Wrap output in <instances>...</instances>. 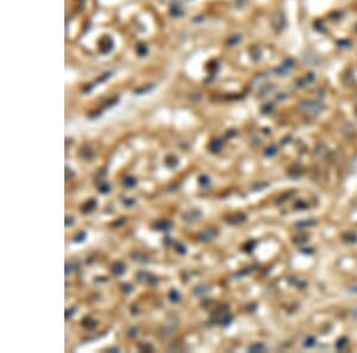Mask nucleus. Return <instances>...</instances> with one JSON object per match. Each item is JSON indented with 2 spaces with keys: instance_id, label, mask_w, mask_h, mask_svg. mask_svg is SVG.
<instances>
[{
  "instance_id": "nucleus-1",
  "label": "nucleus",
  "mask_w": 357,
  "mask_h": 353,
  "mask_svg": "<svg viewBox=\"0 0 357 353\" xmlns=\"http://www.w3.org/2000/svg\"><path fill=\"white\" fill-rule=\"evenodd\" d=\"M300 109H302L304 112L306 113H311V114H318L320 111H322V106L317 102H313V101H307V102H304L301 103L300 106Z\"/></svg>"
},
{
  "instance_id": "nucleus-2",
  "label": "nucleus",
  "mask_w": 357,
  "mask_h": 353,
  "mask_svg": "<svg viewBox=\"0 0 357 353\" xmlns=\"http://www.w3.org/2000/svg\"><path fill=\"white\" fill-rule=\"evenodd\" d=\"M270 22H271V25H273L274 29L281 30L283 28V25H285V17H283V14L281 12H275L271 16Z\"/></svg>"
},
{
  "instance_id": "nucleus-3",
  "label": "nucleus",
  "mask_w": 357,
  "mask_h": 353,
  "mask_svg": "<svg viewBox=\"0 0 357 353\" xmlns=\"http://www.w3.org/2000/svg\"><path fill=\"white\" fill-rule=\"evenodd\" d=\"M138 280L142 283H147V284H154L156 282L154 276H151V275H149L148 272H144V271H141L138 274Z\"/></svg>"
},
{
  "instance_id": "nucleus-4",
  "label": "nucleus",
  "mask_w": 357,
  "mask_h": 353,
  "mask_svg": "<svg viewBox=\"0 0 357 353\" xmlns=\"http://www.w3.org/2000/svg\"><path fill=\"white\" fill-rule=\"evenodd\" d=\"M155 227L160 231H169L171 228V223L165 220V219H162V220H159L156 224H155Z\"/></svg>"
},
{
  "instance_id": "nucleus-5",
  "label": "nucleus",
  "mask_w": 357,
  "mask_h": 353,
  "mask_svg": "<svg viewBox=\"0 0 357 353\" xmlns=\"http://www.w3.org/2000/svg\"><path fill=\"white\" fill-rule=\"evenodd\" d=\"M125 270H126V266H125L124 264H122V263H117V264H114V266L112 268V272H113L114 275H117V276L123 275V274L125 272Z\"/></svg>"
},
{
  "instance_id": "nucleus-6",
  "label": "nucleus",
  "mask_w": 357,
  "mask_h": 353,
  "mask_svg": "<svg viewBox=\"0 0 357 353\" xmlns=\"http://www.w3.org/2000/svg\"><path fill=\"white\" fill-rule=\"evenodd\" d=\"M95 207H97V201H95V200H88V202H86L85 206L82 207V212H83V213H89V212H92Z\"/></svg>"
},
{
  "instance_id": "nucleus-7",
  "label": "nucleus",
  "mask_w": 357,
  "mask_h": 353,
  "mask_svg": "<svg viewBox=\"0 0 357 353\" xmlns=\"http://www.w3.org/2000/svg\"><path fill=\"white\" fill-rule=\"evenodd\" d=\"M177 164H179V160H177L176 157H174V156H169V157H167V160H165V165H167L169 169H174V168H176Z\"/></svg>"
},
{
  "instance_id": "nucleus-8",
  "label": "nucleus",
  "mask_w": 357,
  "mask_h": 353,
  "mask_svg": "<svg viewBox=\"0 0 357 353\" xmlns=\"http://www.w3.org/2000/svg\"><path fill=\"white\" fill-rule=\"evenodd\" d=\"M180 298H181V296H180L179 291H176V290H171V291L169 292V300H170L173 303H177V302L180 301Z\"/></svg>"
},
{
  "instance_id": "nucleus-9",
  "label": "nucleus",
  "mask_w": 357,
  "mask_h": 353,
  "mask_svg": "<svg viewBox=\"0 0 357 353\" xmlns=\"http://www.w3.org/2000/svg\"><path fill=\"white\" fill-rule=\"evenodd\" d=\"M265 350V346L263 344H254L249 347L250 352H263Z\"/></svg>"
},
{
  "instance_id": "nucleus-10",
  "label": "nucleus",
  "mask_w": 357,
  "mask_h": 353,
  "mask_svg": "<svg viewBox=\"0 0 357 353\" xmlns=\"http://www.w3.org/2000/svg\"><path fill=\"white\" fill-rule=\"evenodd\" d=\"M136 183H137L136 178H133V177H131V176L126 177V178L124 180V184H125V187H128V188H132V187H135V186H136Z\"/></svg>"
},
{
  "instance_id": "nucleus-11",
  "label": "nucleus",
  "mask_w": 357,
  "mask_h": 353,
  "mask_svg": "<svg viewBox=\"0 0 357 353\" xmlns=\"http://www.w3.org/2000/svg\"><path fill=\"white\" fill-rule=\"evenodd\" d=\"M222 148V142H219V140H216V142H213L212 143V145H211V150L212 151H214V152H217V151H219V149Z\"/></svg>"
},
{
  "instance_id": "nucleus-12",
  "label": "nucleus",
  "mask_w": 357,
  "mask_h": 353,
  "mask_svg": "<svg viewBox=\"0 0 357 353\" xmlns=\"http://www.w3.org/2000/svg\"><path fill=\"white\" fill-rule=\"evenodd\" d=\"M175 250H176V252H179L180 255L186 253V247H185L183 245H181V244H176V245H175Z\"/></svg>"
},
{
  "instance_id": "nucleus-13",
  "label": "nucleus",
  "mask_w": 357,
  "mask_h": 353,
  "mask_svg": "<svg viewBox=\"0 0 357 353\" xmlns=\"http://www.w3.org/2000/svg\"><path fill=\"white\" fill-rule=\"evenodd\" d=\"M99 190H100V193H102V194L108 193L110 192V186H108L107 183H104V184H101V186L99 187Z\"/></svg>"
},
{
  "instance_id": "nucleus-14",
  "label": "nucleus",
  "mask_w": 357,
  "mask_h": 353,
  "mask_svg": "<svg viewBox=\"0 0 357 353\" xmlns=\"http://www.w3.org/2000/svg\"><path fill=\"white\" fill-rule=\"evenodd\" d=\"M200 184L202 186H208L210 184V178L207 176H201L200 177Z\"/></svg>"
},
{
  "instance_id": "nucleus-15",
  "label": "nucleus",
  "mask_w": 357,
  "mask_h": 353,
  "mask_svg": "<svg viewBox=\"0 0 357 353\" xmlns=\"http://www.w3.org/2000/svg\"><path fill=\"white\" fill-rule=\"evenodd\" d=\"M267 154V156H273V155H275L276 154V148L275 146H271V148H269V149H267V151H265Z\"/></svg>"
},
{
  "instance_id": "nucleus-16",
  "label": "nucleus",
  "mask_w": 357,
  "mask_h": 353,
  "mask_svg": "<svg viewBox=\"0 0 357 353\" xmlns=\"http://www.w3.org/2000/svg\"><path fill=\"white\" fill-rule=\"evenodd\" d=\"M86 237H87V234H86L85 232H82V233H81L80 235H77V237H76L74 240H75V241H80V243H81V241H83V240L86 239Z\"/></svg>"
},
{
  "instance_id": "nucleus-17",
  "label": "nucleus",
  "mask_w": 357,
  "mask_h": 353,
  "mask_svg": "<svg viewBox=\"0 0 357 353\" xmlns=\"http://www.w3.org/2000/svg\"><path fill=\"white\" fill-rule=\"evenodd\" d=\"M133 203H135V200H133V199H129V200L125 201V205H126V206H132Z\"/></svg>"
}]
</instances>
